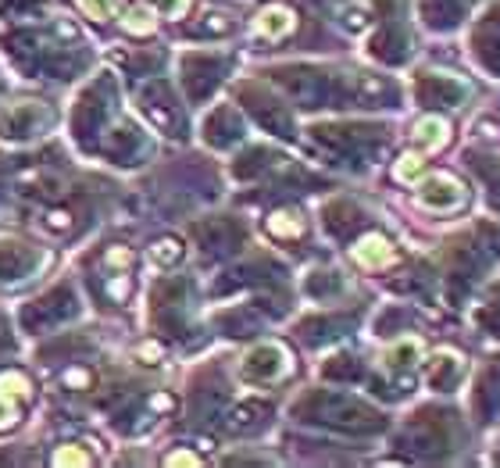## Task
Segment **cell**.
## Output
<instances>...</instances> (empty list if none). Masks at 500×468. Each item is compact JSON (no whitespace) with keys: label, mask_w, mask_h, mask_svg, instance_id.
<instances>
[{"label":"cell","mask_w":500,"mask_h":468,"mask_svg":"<svg viewBox=\"0 0 500 468\" xmlns=\"http://www.w3.org/2000/svg\"><path fill=\"white\" fill-rule=\"evenodd\" d=\"M33 397V383L26 372H0V432L4 429L18 426V415H22V404H29Z\"/></svg>","instance_id":"cell-6"},{"label":"cell","mask_w":500,"mask_h":468,"mask_svg":"<svg viewBox=\"0 0 500 468\" xmlns=\"http://www.w3.org/2000/svg\"><path fill=\"white\" fill-rule=\"evenodd\" d=\"M76 315H79V297H76V290L68 283H61L57 290L33 300L22 311V322H29L33 329H50V326H61V322H68Z\"/></svg>","instance_id":"cell-2"},{"label":"cell","mask_w":500,"mask_h":468,"mask_svg":"<svg viewBox=\"0 0 500 468\" xmlns=\"http://www.w3.org/2000/svg\"><path fill=\"white\" fill-rule=\"evenodd\" d=\"M422 201L429 208H436V212H447V208L461 204V186L451 175H429L422 182Z\"/></svg>","instance_id":"cell-8"},{"label":"cell","mask_w":500,"mask_h":468,"mask_svg":"<svg viewBox=\"0 0 500 468\" xmlns=\"http://www.w3.org/2000/svg\"><path fill=\"white\" fill-rule=\"evenodd\" d=\"M147 4H154L161 15H168V18H179L186 7H190V0H147Z\"/></svg>","instance_id":"cell-13"},{"label":"cell","mask_w":500,"mask_h":468,"mask_svg":"<svg viewBox=\"0 0 500 468\" xmlns=\"http://www.w3.org/2000/svg\"><path fill=\"white\" fill-rule=\"evenodd\" d=\"M54 465H89V454L79 451L76 443H65V451L54 454Z\"/></svg>","instance_id":"cell-12"},{"label":"cell","mask_w":500,"mask_h":468,"mask_svg":"<svg viewBox=\"0 0 500 468\" xmlns=\"http://www.w3.org/2000/svg\"><path fill=\"white\" fill-rule=\"evenodd\" d=\"M0 347H11V337H7V329H4V322H0Z\"/></svg>","instance_id":"cell-15"},{"label":"cell","mask_w":500,"mask_h":468,"mask_svg":"<svg viewBox=\"0 0 500 468\" xmlns=\"http://www.w3.org/2000/svg\"><path fill=\"white\" fill-rule=\"evenodd\" d=\"M293 29V11L290 7H265L254 22V33L257 36H268V40H283Z\"/></svg>","instance_id":"cell-10"},{"label":"cell","mask_w":500,"mask_h":468,"mask_svg":"<svg viewBox=\"0 0 500 468\" xmlns=\"http://www.w3.org/2000/svg\"><path fill=\"white\" fill-rule=\"evenodd\" d=\"M111 104H115V86L108 83V79H97L93 86H86L83 97L76 100V115H72L76 140L89 143L93 136H100L104 119L111 115Z\"/></svg>","instance_id":"cell-1"},{"label":"cell","mask_w":500,"mask_h":468,"mask_svg":"<svg viewBox=\"0 0 500 468\" xmlns=\"http://www.w3.org/2000/svg\"><path fill=\"white\" fill-rule=\"evenodd\" d=\"M218 72H222V57L218 54H190V57H182V83H186L193 100L208 97L211 86L218 83Z\"/></svg>","instance_id":"cell-7"},{"label":"cell","mask_w":500,"mask_h":468,"mask_svg":"<svg viewBox=\"0 0 500 468\" xmlns=\"http://www.w3.org/2000/svg\"><path fill=\"white\" fill-rule=\"evenodd\" d=\"M354 261L358 265H365V268H379V265H390L393 261V244L386 240V236H361L358 240V247H354Z\"/></svg>","instance_id":"cell-9"},{"label":"cell","mask_w":500,"mask_h":468,"mask_svg":"<svg viewBox=\"0 0 500 468\" xmlns=\"http://www.w3.org/2000/svg\"><path fill=\"white\" fill-rule=\"evenodd\" d=\"M125 18H129V22H125V29H132V33H136V29H140V33H147V29L154 26V22L147 18V11H129Z\"/></svg>","instance_id":"cell-14"},{"label":"cell","mask_w":500,"mask_h":468,"mask_svg":"<svg viewBox=\"0 0 500 468\" xmlns=\"http://www.w3.org/2000/svg\"><path fill=\"white\" fill-rule=\"evenodd\" d=\"M415 143L422 147V151H436V147H443V143H447V122H443V119H425V122H418Z\"/></svg>","instance_id":"cell-11"},{"label":"cell","mask_w":500,"mask_h":468,"mask_svg":"<svg viewBox=\"0 0 500 468\" xmlns=\"http://www.w3.org/2000/svg\"><path fill=\"white\" fill-rule=\"evenodd\" d=\"M290 372V354L283 343H257L244 358V376L254 380V383H276Z\"/></svg>","instance_id":"cell-5"},{"label":"cell","mask_w":500,"mask_h":468,"mask_svg":"<svg viewBox=\"0 0 500 468\" xmlns=\"http://www.w3.org/2000/svg\"><path fill=\"white\" fill-rule=\"evenodd\" d=\"M50 119H54L50 108H43L40 100L11 104V108L0 115V140H11V143H18V140H33V136H40L43 126H47Z\"/></svg>","instance_id":"cell-3"},{"label":"cell","mask_w":500,"mask_h":468,"mask_svg":"<svg viewBox=\"0 0 500 468\" xmlns=\"http://www.w3.org/2000/svg\"><path fill=\"white\" fill-rule=\"evenodd\" d=\"M43 251L29 240L0 236V283H18L40 268Z\"/></svg>","instance_id":"cell-4"}]
</instances>
